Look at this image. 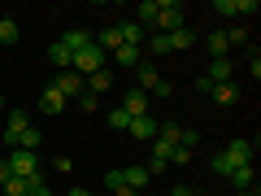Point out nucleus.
Instances as JSON below:
<instances>
[{
	"mask_svg": "<svg viewBox=\"0 0 261 196\" xmlns=\"http://www.w3.org/2000/svg\"><path fill=\"white\" fill-rule=\"evenodd\" d=\"M222 157L231 161V170H235V166H248V161H252V144H248V140H231V144L222 149Z\"/></svg>",
	"mask_w": 261,
	"mask_h": 196,
	"instance_id": "7",
	"label": "nucleus"
},
{
	"mask_svg": "<svg viewBox=\"0 0 261 196\" xmlns=\"http://www.w3.org/2000/svg\"><path fill=\"white\" fill-rule=\"evenodd\" d=\"M113 196H140V192H135V187H118Z\"/></svg>",
	"mask_w": 261,
	"mask_h": 196,
	"instance_id": "33",
	"label": "nucleus"
},
{
	"mask_svg": "<svg viewBox=\"0 0 261 196\" xmlns=\"http://www.w3.org/2000/svg\"><path fill=\"white\" fill-rule=\"evenodd\" d=\"M122 109H126L130 118H148V92H140V87H130V92L122 96Z\"/></svg>",
	"mask_w": 261,
	"mask_h": 196,
	"instance_id": "6",
	"label": "nucleus"
},
{
	"mask_svg": "<svg viewBox=\"0 0 261 196\" xmlns=\"http://www.w3.org/2000/svg\"><path fill=\"white\" fill-rule=\"evenodd\" d=\"M122 179H126V187H135V192H140V187H148V166H130V170H122Z\"/></svg>",
	"mask_w": 261,
	"mask_h": 196,
	"instance_id": "17",
	"label": "nucleus"
},
{
	"mask_svg": "<svg viewBox=\"0 0 261 196\" xmlns=\"http://www.w3.org/2000/svg\"><path fill=\"white\" fill-rule=\"evenodd\" d=\"M39 105H44V113H61V109H65V101L53 92V87H44V92H39Z\"/></svg>",
	"mask_w": 261,
	"mask_h": 196,
	"instance_id": "21",
	"label": "nucleus"
},
{
	"mask_svg": "<svg viewBox=\"0 0 261 196\" xmlns=\"http://www.w3.org/2000/svg\"><path fill=\"white\" fill-rule=\"evenodd\" d=\"M226 48H231V44H226V31H214V35H209V53H214V57H226Z\"/></svg>",
	"mask_w": 261,
	"mask_h": 196,
	"instance_id": "26",
	"label": "nucleus"
},
{
	"mask_svg": "<svg viewBox=\"0 0 261 196\" xmlns=\"http://www.w3.org/2000/svg\"><path fill=\"white\" fill-rule=\"evenodd\" d=\"M157 13H161V0H144L140 13H135V22H140V27H157Z\"/></svg>",
	"mask_w": 261,
	"mask_h": 196,
	"instance_id": "15",
	"label": "nucleus"
},
{
	"mask_svg": "<svg viewBox=\"0 0 261 196\" xmlns=\"http://www.w3.org/2000/svg\"><path fill=\"white\" fill-rule=\"evenodd\" d=\"M92 39H96V48H100V53H105V48H113V53L122 48V31H118V22H113V27H105L100 35H92Z\"/></svg>",
	"mask_w": 261,
	"mask_h": 196,
	"instance_id": "10",
	"label": "nucleus"
},
{
	"mask_svg": "<svg viewBox=\"0 0 261 196\" xmlns=\"http://www.w3.org/2000/svg\"><path fill=\"white\" fill-rule=\"evenodd\" d=\"M87 196H92V192H87Z\"/></svg>",
	"mask_w": 261,
	"mask_h": 196,
	"instance_id": "38",
	"label": "nucleus"
},
{
	"mask_svg": "<svg viewBox=\"0 0 261 196\" xmlns=\"http://www.w3.org/2000/svg\"><path fill=\"white\" fill-rule=\"evenodd\" d=\"M31 127V118H27V113H22V109H13L9 113V118H5V135H0V149H18V140H22V131H27Z\"/></svg>",
	"mask_w": 261,
	"mask_h": 196,
	"instance_id": "2",
	"label": "nucleus"
},
{
	"mask_svg": "<svg viewBox=\"0 0 261 196\" xmlns=\"http://www.w3.org/2000/svg\"><path fill=\"white\" fill-rule=\"evenodd\" d=\"M226 44L244 48V44H248V31H240V27H235V31H226Z\"/></svg>",
	"mask_w": 261,
	"mask_h": 196,
	"instance_id": "31",
	"label": "nucleus"
},
{
	"mask_svg": "<svg viewBox=\"0 0 261 196\" xmlns=\"http://www.w3.org/2000/svg\"><path fill=\"white\" fill-rule=\"evenodd\" d=\"M170 196H196V192H192V187H183V183H178V187H170Z\"/></svg>",
	"mask_w": 261,
	"mask_h": 196,
	"instance_id": "32",
	"label": "nucleus"
},
{
	"mask_svg": "<svg viewBox=\"0 0 261 196\" xmlns=\"http://www.w3.org/2000/svg\"><path fill=\"white\" fill-rule=\"evenodd\" d=\"M48 61H53V65H57V70H70V61H74V53H70V48H65V44H61V39H57V44H53V48H48Z\"/></svg>",
	"mask_w": 261,
	"mask_h": 196,
	"instance_id": "14",
	"label": "nucleus"
},
{
	"mask_svg": "<svg viewBox=\"0 0 261 196\" xmlns=\"http://www.w3.org/2000/svg\"><path fill=\"white\" fill-rule=\"evenodd\" d=\"M105 187H109V192H118V187H126V179H122V170H109V175H105Z\"/></svg>",
	"mask_w": 261,
	"mask_h": 196,
	"instance_id": "29",
	"label": "nucleus"
},
{
	"mask_svg": "<svg viewBox=\"0 0 261 196\" xmlns=\"http://www.w3.org/2000/svg\"><path fill=\"white\" fill-rule=\"evenodd\" d=\"M135 70H140V92H152V87L161 83V75H157V70H152L148 61H140V65H135Z\"/></svg>",
	"mask_w": 261,
	"mask_h": 196,
	"instance_id": "19",
	"label": "nucleus"
},
{
	"mask_svg": "<svg viewBox=\"0 0 261 196\" xmlns=\"http://www.w3.org/2000/svg\"><path fill=\"white\" fill-rule=\"evenodd\" d=\"M113 61H118V65H140V48H130V44H122L118 53H113Z\"/></svg>",
	"mask_w": 261,
	"mask_h": 196,
	"instance_id": "25",
	"label": "nucleus"
},
{
	"mask_svg": "<svg viewBox=\"0 0 261 196\" xmlns=\"http://www.w3.org/2000/svg\"><path fill=\"white\" fill-rule=\"evenodd\" d=\"M240 196H257V187H244V192H240Z\"/></svg>",
	"mask_w": 261,
	"mask_h": 196,
	"instance_id": "35",
	"label": "nucleus"
},
{
	"mask_svg": "<svg viewBox=\"0 0 261 196\" xmlns=\"http://www.w3.org/2000/svg\"><path fill=\"white\" fill-rule=\"evenodd\" d=\"M148 53H157V57H161V53H170V44H166V35H161V31L148 39Z\"/></svg>",
	"mask_w": 261,
	"mask_h": 196,
	"instance_id": "30",
	"label": "nucleus"
},
{
	"mask_svg": "<svg viewBox=\"0 0 261 196\" xmlns=\"http://www.w3.org/2000/svg\"><path fill=\"white\" fill-rule=\"evenodd\" d=\"M109 87H113V75H109V70H96L92 79H83V92H92V96L109 92Z\"/></svg>",
	"mask_w": 261,
	"mask_h": 196,
	"instance_id": "9",
	"label": "nucleus"
},
{
	"mask_svg": "<svg viewBox=\"0 0 261 196\" xmlns=\"http://www.w3.org/2000/svg\"><path fill=\"white\" fill-rule=\"evenodd\" d=\"M118 31H122V44L144 48V27H140V22H118Z\"/></svg>",
	"mask_w": 261,
	"mask_h": 196,
	"instance_id": "11",
	"label": "nucleus"
},
{
	"mask_svg": "<svg viewBox=\"0 0 261 196\" xmlns=\"http://www.w3.org/2000/svg\"><path fill=\"white\" fill-rule=\"evenodd\" d=\"M109 127H113V131H126V127H130V113L122 109V105H118V109L109 113Z\"/></svg>",
	"mask_w": 261,
	"mask_h": 196,
	"instance_id": "27",
	"label": "nucleus"
},
{
	"mask_svg": "<svg viewBox=\"0 0 261 196\" xmlns=\"http://www.w3.org/2000/svg\"><path fill=\"white\" fill-rule=\"evenodd\" d=\"M18 35H22L18 22H13V18H0V44H18Z\"/></svg>",
	"mask_w": 261,
	"mask_h": 196,
	"instance_id": "24",
	"label": "nucleus"
},
{
	"mask_svg": "<svg viewBox=\"0 0 261 196\" xmlns=\"http://www.w3.org/2000/svg\"><path fill=\"white\" fill-rule=\"evenodd\" d=\"M5 161H9V175H18V179H31V175H35V170H39L35 153H22V149H13V153H9V157H5Z\"/></svg>",
	"mask_w": 261,
	"mask_h": 196,
	"instance_id": "5",
	"label": "nucleus"
},
{
	"mask_svg": "<svg viewBox=\"0 0 261 196\" xmlns=\"http://www.w3.org/2000/svg\"><path fill=\"white\" fill-rule=\"evenodd\" d=\"M27 196H53V192H48V187H31Z\"/></svg>",
	"mask_w": 261,
	"mask_h": 196,
	"instance_id": "34",
	"label": "nucleus"
},
{
	"mask_svg": "<svg viewBox=\"0 0 261 196\" xmlns=\"http://www.w3.org/2000/svg\"><path fill=\"white\" fill-rule=\"evenodd\" d=\"M48 87H53V92L61 96V101H79V96H83V79H79L74 70H61V75H57Z\"/></svg>",
	"mask_w": 261,
	"mask_h": 196,
	"instance_id": "3",
	"label": "nucleus"
},
{
	"mask_svg": "<svg viewBox=\"0 0 261 196\" xmlns=\"http://www.w3.org/2000/svg\"><path fill=\"white\" fill-rule=\"evenodd\" d=\"M39 144H44V135H39L35 127H27V131H22V140H18V149H22V153H35Z\"/></svg>",
	"mask_w": 261,
	"mask_h": 196,
	"instance_id": "22",
	"label": "nucleus"
},
{
	"mask_svg": "<svg viewBox=\"0 0 261 196\" xmlns=\"http://www.w3.org/2000/svg\"><path fill=\"white\" fill-rule=\"evenodd\" d=\"M226 179H231V183H235V187L244 192V187H252V183H257V170H252V161H248V166H235V170H231Z\"/></svg>",
	"mask_w": 261,
	"mask_h": 196,
	"instance_id": "12",
	"label": "nucleus"
},
{
	"mask_svg": "<svg viewBox=\"0 0 261 196\" xmlns=\"http://www.w3.org/2000/svg\"><path fill=\"white\" fill-rule=\"evenodd\" d=\"M209 96H214L218 105H235V101H240V87H235V83H214Z\"/></svg>",
	"mask_w": 261,
	"mask_h": 196,
	"instance_id": "18",
	"label": "nucleus"
},
{
	"mask_svg": "<svg viewBox=\"0 0 261 196\" xmlns=\"http://www.w3.org/2000/svg\"><path fill=\"white\" fill-rule=\"evenodd\" d=\"M209 83H231V61L226 57H214V65H209Z\"/></svg>",
	"mask_w": 261,
	"mask_h": 196,
	"instance_id": "13",
	"label": "nucleus"
},
{
	"mask_svg": "<svg viewBox=\"0 0 261 196\" xmlns=\"http://www.w3.org/2000/svg\"><path fill=\"white\" fill-rule=\"evenodd\" d=\"M157 27H161V35H170V31H183V5H178V0H161Z\"/></svg>",
	"mask_w": 261,
	"mask_h": 196,
	"instance_id": "4",
	"label": "nucleus"
},
{
	"mask_svg": "<svg viewBox=\"0 0 261 196\" xmlns=\"http://www.w3.org/2000/svg\"><path fill=\"white\" fill-rule=\"evenodd\" d=\"M70 70H74L79 79H92L96 70H105V53L96 44H87V48H79L74 53V61H70Z\"/></svg>",
	"mask_w": 261,
	"mask_h": 196,
	"instance_id": "1",
	"label": "nucleus"
},
{
	"mask_svg": "<svg viewBox=\"0 0 261 196\" xmlns=\"http://www.w3.org/2000/svg\"><path fill=\"white\" fill-rule=\"evenodd\" d=\"M0 157H5V149H0Z\"/></svg>",
	"mask_w": 261,
	"mask_h": 196,
	"instance_id": "36",
	"label": "nucleus"
},
{
	"mask_svg": "<svg viewBox=\"0 0 261 196\" xmlns=\"http://www.w3.org/2000/svg\"><path fill=\"white\" fill-rule=\"evenodd\" d=\"M0 196H27V179L9 175V179H5V183H0Z\"/></svg>",
	"mask_w": 261,
	"mask_h": 196,
	"instance_id": "23",
	"label": "nucleus"
},
{
	"mask_svg": "<svg viewBox=\"0 0 261 196\" xmlns=\"http://www.w3.org/2000/svg\"><path fill=\"white\" fill-rule=\"evenodd\" d=\"M79 109H83V113H96V109H100V96L83 92V96H79Z\"/></svg>",
	"mask_w": 261,
	"mask_h": 196,
	"instance_id": "28",
	"label": "nucleus"
},
{
	"mask_svg": "<svg viewBox=\"0 0 261 196\" xmlns=\"http://www.w3.org/2000/svg\"><path fill=\"white\" fill-rule=\"evenodd\" d=\"M196 196H200V192H196Z\"/></svg>",
	"mask_w": 261,
	"mask_h": 196,
	"instance_id": "37",
	"label": "nucleus"
},
{
	"mask_svg": "<svg viewBox=\"0 0 261 196\" xmlns=\"http://www.w3.org/2000/svg\"><path fill=\"white\" fill-rule=\"evenodd\" d=\"M166 44H170V53H174V48H192L196 44V35H192V31H170V35H166Z\"/></svg>",
	"mask_w": 261,
	"mask_h": 196,
	"instance_id": "20",
	"label": "nucleus"
},
{
	"mask_svg": "<svg viewBox=\"0 0 261 196\" xmlns=\"http://www.w3.org/2000/svg\"><path fill=\"white\" fill-rule=\"evenodd\" d=\"M61 44L70 48V53H79V48H87V44H96V39L87 35V31H79V27H74V31H65V35H61Z\"/></svg>",
	"mask_w": 261,
	"mask_h": 196,
	"instance_id": "16",
	"label": "nucleus"
},
{
	"mask_svg": "<svg viewBox=\"0 0 261 196\" xmlns=\"http://www.w3.org/2000/svg\"><path fill=\"white\" fill-rule=\"evenodd\" d=\"M130 135H135V140H144V144H152L157 140V118H130Z\"/></svg>",
	"mask_w": 261,
	"mask_h": 196,
	"instance_id": "8",
	"label": "nucleus"
}]
</instances>
